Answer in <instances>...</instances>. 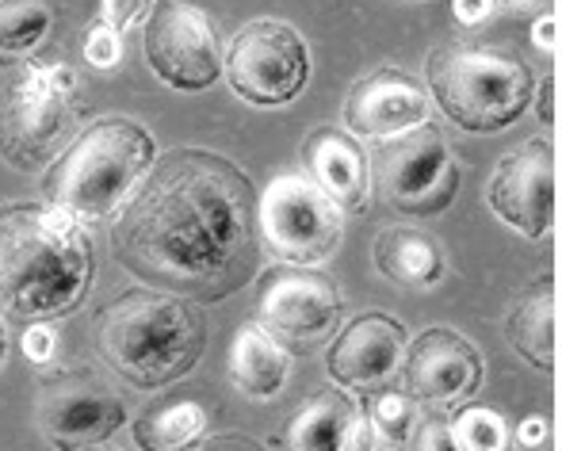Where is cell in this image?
<instances>
[{
    "mask_svg": "<svg viewBox=\"0 0 562 451\" xmlns=\"http://www.w3.org/2000/svg\"><path fill=\"white\" fill-rule=\"evenodd\" d=\"M257 188L229 157L172 149L146 172L112 229L134 280L188 303L245 287L257 260Z\"/></svg>",
    "mask_w": 562,
    "mask_h": 451,
    "instance_id": "cell-1",
    "label": "cell"
},
{
    "mask_svg": "<svg viewBox=\"0 0 562 451\" xmlns=\"http://www.w3.org/2000/svg\"><path fill=\"white\" fill-rule=\"evenodd\" d=\"M97 252L81 218L50 203L0 207V314L50 322L81 306Z\"/></svg>",
    "mask_w": 562,
    "mask_h": 451,
    "instance_id": "cell-2",
    "label": "cell"
},
{
    "mask_svg": "<svg viewBox=\"0 0 562 451\" xmlns=\"http://www.w3.org/2000/svg\"><path fill=\"white\" fill-rule=\"evenodd\" d=\"M207 322L188 298L126 291L97 314V352L134 391H165L200 363Z\"/></svg>",
    "mask_w": 562,
    "mask_h": 451,
    "instance_id": "cell-3",
    "label": "cell"
},
{
    "mask_svg": "<svg viewBox=\"0 0 562 451\" xmlns=\"http://www.w3.org/2000/svg\"><path fill=\"white\" fill-rule=\"evenodd\" d=\"M157 161V146L146 126L131 119H97L50 161L43 195L50 207L81 218L85 226L112 218L134 195Z\"/></svg>",
    "mask_w": 562,
    "mask_h": 451,
    "instance_id": "cell-4",
    "label": "cell"
},
{
    "mask_svg": "<svg viewBox=\"0 0 562 451\" xmlns=\"http://www.w3.org/2000/svg\"><path fill=\"white\" fill-rule=\"evenodd\" d=\"M429 100L471 134H497L528 112L536 92L532 66L509 46L445 43L429 54Z\"/></svg>",
    "mask_w": 562,
    "mask_h": 451,
    "instance_id": "cell-5",
    "label": "cell"
},
{
    "mask_svg": "<svg viewBox=\"0 0 562 451\" xmlns=\"http://www.w3.org/2000/svg\"><path fill=\"white\" fill-rule=\"evenodd\" d=\"M74 66H27L0 100V157L35 172L58 157L77 123Z\"/></svg>",
    "mask_w": 562,
    "mask_h": 451,
    "instance_id": "cell-6",
    "label": "cell"
},
{
    "mask_svg": "<svg viewBox=\"0 0 562 451\" xmlns=\"http://www.w3.org/2000/svg\"><path fill=\"white\" fill-rule=\"evenodd\" d=\"M368 177L386 207L414 218L448 211L459 192V161L432 119L398 138L379 142L368 157Z\"/></svg>",
    "mask_w": 562,
    "mask_h": 451,
    "instance_id": "cell-7",
    "label": "cell"
},
{
    "mask_svg": "<svg viewBox=\"0 0 562 451\" xmlns=\"http://www.w3.org/2000/svg\"><path fill=\"white\" fill-rule=\"evenodd\" d=\"M257 229L265 252L283 264L314 268L337 252L345 211L306 172H280L265 195H257Z\"/></svg>",
    "mask_w": 562,
    "mask_h": 451,
    "instance_id": "cell-8",
    "label": "cell"
},
{
    "mask_svg": "<svg viewBox=\"0 0 562 451\" xmlns=\"http://www.w3.org/2000/svg\"><path fill=\"white\" fill-rule=\"evenodd\" d=\"M345 298L326 272L299 264H272L257 283V326L280 348L311 356L340 329Z\"/></svg>",
    "mask_w": 562,
    "mask_h": 451,
    "instance_id": "cell-9",
    "label": "cell"
},
{
    "mask_svg": "<svg viewBox=\"0 0 562 451\" xmlns=\"http://www.w3.org/2000/svg\"><path fill=\"white\" fill-rule=\"evenodd\" d=\"M223 74L245 104L283 108L311 81V50L291 23L252 20L229 38Z\"/></svg>",
    "mask_w": 562,
    "mask_h": 451,
    "instance_id": "cell-10",
    "label": "cell"
},
{
    "mask_svg": "<svg viewBox=\"0 0 562 451\" xmlns=\"http://www.w3.org/2000/svg\"><path fill=\"white\" fill-rule=\"evenodd\" d=\"M35 421L54 451H89L123 429L126 406L97 371L61 368L38 379Z\"/></svg>",
    "mask_w": 562,
    "mask_h": 451,
    "instance_id": "cell-11",
    "label": "cell"
},
{
    "mask_svg": "<svg viewBox=\"0 0 562 451\" xmlns=\"http://www.w3.org/2000/svg\"><path fill=\"white\" fill-rule=\"evenodd\" d=\"M146 61L169 89L203 92L223 77V43L200 4L157 0L146 15Z\"/></svg>",
    "mask_w": 562,
    "mask_h": 451,
    "instance_id": "cell-12",
    "label": "cell"
},
{
    "mask_svg": "<svg viewBox=\"0 0 562 451\" xmlns=\"http://www.w3.org/2000/svg\"><path fill=\"white\" fill-rule=\"evenodd\" d=\"M486 200L494 215L517 234L532 237V241L548 237L555 226V149H551V142L532 138L509 149L494 165Z\"/></svg>",
    "mask_w": 562,
    "mask_h": 451,
    "instance_id": "cell-13",
    "label": "cell"
},
{
    "mask_svg": "<svg viewBox=\"0 0 562 451\" xmlns=\"http://www.w3.org/2000/svg\"><path fill=\"white\" fill-rule=\"evenodd\" d=\"M482 383V356L456 329H425L402 352V386L422 406H456Z\"/></svg>",
    "mask_w": 562,
    "mask_h": 451,
    "instance_id": "cell-14",
    "label": "cell"
},
{
    "mask_svg": "<svg viewBox=\"0 0 562 451\" xmlns=\"http://www.w3.org/2000/svg\"><path fill=\"white\" fill-rule=\"evenodd\" d=\"M432 100L425 84L406 69L383 66L360 77L345 100V126L356 142H391L429 123Z\"/></svg>",
    "mask_w": 562,
    "mask_h": 451,
    "instance_id": "cell-15",
    "label": "cell"
},
{
    "mask_svg": "<svg viewBox=\"0 0 562 451\" xmlns=\"http://www.w3.org/2000/svg\"><path fill=\"white\" fill-rule=\"evenodd\" d=\"M406 345L409 340L402 322H394L383 311H368L334 337L329 375L340 391H375L398 371Z\"/></svg>",
    "mask_w": 562,
    "mask_h": 451,
    "instance_id": "cell-16",
    "label": "cell"
},
{
    "mask_svg": "<svg viewBox=\"0 0 562 451\" xmlns=\"http://www.w3.org/2000/svg\"><path fill=\"white\" fill-rule=\"evenodd\" d=\"M375 425L340 386L311 394L283 429V451H371Z\"/></svg>",
    "mask_w": 562,
    "mask_h": 451,
    "instance_id": "cell-17",
    "label": "cell"
},
{
    "mask_svg": "<svg viewBox=\"0 0 562 451\" xmlns=\"http://www.w3.org/2000/svg\"><path fill=\"white\" fill-rule=\"evenodd\" d=\"M303 161H306V177H311L345 215H363V211H368V192H371L368 154H363V146L352 134L334 131V126H318V131L306 138Z\"/></svg>",
    "mask_w": 562,
    "mask_h": 451,
    "instance_id": "cell-18",
    "label": "cell"
},
{
    "mask_svg": "<svg viewBox=\"0 0 562 451\" xmlns=\"http://www.w3.org/2000/svg\"><path fill=\"white\" fill-rule=\"evenodd\" d=\"M375 268L383 280L402 287H437L445 280V252L437 237L417 226H386L375 237Z\"/></svg>",
    "mask_w": 562,
    "mask_h": 451,
    "instance_id": "cell-19",
    "label": "cell"
},
{
    "mask_svg": "<svg viewBox=\"0 0 562 451\" xmlns=\"http://www.w3.org/2000/svg\"><path fill=\"white\" fill-rule=\"evenodd\" d=\"M505 337L536 371L555 368V280L540 275L517 295L505 318Z\"/></svg>",
    "mask_w": 562,
    "mask_h": 451,
    "instance_id": "cell-20",
    "label": "cell"
},
{
    "mask_svg": "<svg viewBox=\"0 0 562 451\" xmlns=\"http://www.w3.org/2000/svg\"><path fill=\"white\" fill-rule=\"evenodd\" d=\"M288 348H280L260 326H241L229 345V379L241 394L268 402L288 383Z\"/></svg>",
    "mask_w": 562,
    "mask_h": 451,
    "instance_id": "cell-21",
    "label": "cell"
},
{
    "mask_svg": "<svg viewBox=\"0 0 562 451\" xmlns=\"http://www.w3.org/2000/svg\"><path fill=\"white\" fill-rule=\"evenodd\" d=\"M211 414L200 402H169V406L146 409L134 421V444L142 451H192L207 437Z\"/></svg>",
    "mask_w": 562,
    "mask_h": 451,
    "instance_id": "cell-22",
    "label": "cell"
},
{
    "mask_svg": "<svg viewBox=\"0 0 562 451\" xmlns=\"http://www.w3.org/2000/svg\"><path fill=\"white\" fill-rule=\"evenodd\" d=\"M54 20V0H0V66L31 58L50 38Z\"/></svg>",
    "mask_w": 562,
    "mask_h": 451,
    "instance_id": "cell-23",
    "label": "cell"
},
{
    "mask_svg": "<svg viewBox=\"0 0 562 451\" xmlns=\"http://www.w3.org/2000/svg\"><path fill=\"white\" fill-rule=\"evenodd\" d=\"M448 425L459 451H513V432L497 409L463 406Z\"/></svg>",
    "mask_w": 562,
    "mask_h": 451,
    "instance_id": "cell-24",
    "label": "cell"
},
{
    "mask_svg": "<svg viewBox=\"0 0 562 451\" xmlns=\"http://www.w3.org/2000/svg\"><path fill=\"white\" fill-rule=\"evenodd\" d=\"M371 425L383 429V437L394 440V444L409 440V429H414V398L406 391H383L371 402Z\"/></svg>",
    "mask_w": 562,
    "mask_h": 451,
    "instance_id": "cell-25",
    "label": "cell"
},
{
    "mask_svg": "<svg viewBox=\"0 0 562 451\" xmlns=\"http://www.w3.org/2000/svg\"><path fill=\"white\" fill-rule=\"evenodd\" d=\"M85 58H89L92 69H115L119 58H123V35L108 27L104 20H97L85 31Z\"/></svg>",
    "mask_w": 562,
    "mask_h": 451,
    "instance_id": "cell-26",
    "label": "cell"
},
{
    "mask_svg": "<svg viewBox=\"0 0 562 451\" xmlns=\"http://www.w3.org/2000/svg\"><path fill=\"white\" fill-rule=\"evenodd\" d=\"M409 440H414V451H459L445 414H425L422 421L409 429Z\"/></svg>",
    "mask_w": 562,
    "mask_h": 451,
    "instance_id": "cell-27",
    "label": "cell"
},
{
    "mask_svg": "<svg viewBox=\"0 0 562 451\" xmlns=\"http://www.w3.org/2000/svg\"><path fill=\"white\" fill-rule=\"evenodd\" d=\"M149 15V0H100V20L119 35H126L131 27H138Z\"/></svg>",
    "mask_w": 562,
    "mask_h": 451,
    "instance_id": "cell-28",
    "label": "cell"
},
{
    "mask_svg": "<svg viewBox=\"0 0 562 451\" xmlns=\"http://www.w3.org/2000/svg\"><path fill=\"white\" fill-rule=\"evenodd\" d=\"M23 352H27L31 363H50L54 352H58V337H54L50 322H31L23 329Z\"/></svg>",
    "mask_w": 562,
    "mask_h": 451,
    "instance_id": "cell-29",
    "label": "cell"
},
{
    "mask_svg": "<svg viewBox=\"0 0 562 451\" xmlns=\"http://www.w3.org/2000/svg\"><path fill=\"white\" fill-rule=\"evenodd\" d=\"M451 12H456L459 23L474 27V23H482V20L494 15V0H451Z\"/></svg>",
    "mask_w": 562,
    "mask_h": 451,
    "instance_id": "cell-30",
    "label": "cell"
},
{
    "mask_svg": "<svg viewBox=\"0 0 562 451\" xmlns=\"http://www.w3.org/2000/svg\"><path fill=\"white\" fill-rule=\"evenodd\" d=\"M532 43L540 46V50L555 54V46H559V15H543V20H536Z\"/></svg>",
    "mask_w": 562,
    "mask_h": 451,
    "instance_id": "cell-31",
    "label": "cell"
},
{
    "mask_svg": "<svg viewBox=\"0 0 562 451\" xmlns=\"http://www.w3.org/2000/svg\"><path fill=\"white\" fill-rule=\"evenodd\" d=\"M200 451H265V444H257L252 437H237V432H229V437L211 440V444L200 448Z\"/></svg>",
    "mask_w": 562,
    "mask_h": 451,
    "instance_id": "cell-32",
    "label": "cell"
},
{
    "mask_svg": "<svg viewBox=\"0 0 562 451\" xmlns=\"http://www.w3.org/2000/svg\"><path fill=\"white\" fill-rule=\"evenodd\" d=\"M540 123L543 126H555V74H548V81L540 84Z\"/></svg>",
    "mask_w": 562,
    "mask_h": 451,
    "instance_id": "cell-33",
    "label": "cell"
},
{
    "mask_svg": "<svg viewBox=\"0 0 562 451\" xmlns=\"http://www.w3.org/2000/svg\"><path fill=\"white\" fill-rule=\"evenodd\" d=\"M517 440L525 448H540L543 440H548V425H543V417H528V421L517 429Z\"/></svg>",
    "mask_w": 562,
    "mask_h": 451,
    "instance_id": "cell-34",
    "label": "cell"
},
{
    "mask_svg": "<svg viewBox=\"0 0 562 451\" xmlns=\"http://www.w3.org/2000/svg\"><path fill=\"white\" fill-rule=\"evenodd\" d=\"M502 4H509V8H520V12H525V8H540L543 0H502Z\"/></svg>",
    "mask_w": 562,
    "mask_h": 451,
    "instance_id": "cell-35",
    "label": "cell"
},
{
    "mask_svg": "<svg viewBox=\"0 0 562 451\" xmlns=\"http://www.w3.org/2000/svg\"><path fill=\"white\" fill-rule=\"evenodd\" d=\"M8 356V329H4V318H0V363H4Z\"/></svg>",
    "mask_w": 562,
    "mask_h": 451,
    "instance_id": "cell-36",
    "label": "cell"
},
{
    "mask_svg": "<svg viewBox=\"0 0 562 451\" xmlns=\"http://www.w3.org/2000/svg\"><path fill=\"white\" fill-rule=\"evenodd\" d=\"M89 451H115V448H108V444H97V448H89Z\"/></svg>",
    "mask_w": 562,
    "mask_h": 451,
    "instance_id": "cell-37",
    "label": "cell"
},
{
    "mask_svg": "<svg viewBox=\"0 0 562 451\" xmlns=\"http://www.w3.org/2000/svg\"><path fill=\"white\" fill-rule=\"evenodd\" d=\"M386 451H398V448H386Z\"/></svg>",
    "mask_w": 562,
    "mask_h": 451,
    "instance_id": "cell-38",
    "label": "cell"
}]
</instances>
